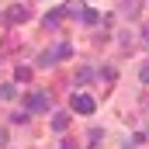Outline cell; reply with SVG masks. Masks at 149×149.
Segmentation results:
<instances>
[{
  "label": "cell",
  "instance_id": "obj_1",
  "mask_svg": "<svg viewBox=\"0 0 149 149\" xmlns=\"http://www.w3.org/2000/svg\"><path fill=\"white\" fill-rule=\"evenodd\" d=\"M70 52H73V45L59 42L56 49H49V52H42V56H38V66H52V63H63V59H70Z\"/></svg>",
  "mask_w": 149,
  "mask_h": 149
},
{
  "label": "cell",
  "instance_id": "obj_2",
  "mask_svg": "<svg viewBox=\"0 0 149 149\" xmlns=\"http://www.w3.org/2000/svg\"><path fill=\"white\" fill-rule=\"evenodd\" d=\"M73 111L76 114H94V111H97V101H94L90 94H76V97H73Z\"/></svg>",
  "mask_w": 149,
  "mask_h": 149
},
{
  "label": "cell",
  "instance_id": "obj_3",
  "mask_svg": "<svg viewBox=\"0 0 149 149\" xmlns=\"http://www.w3.org/2000/svg\"><path fill=\"white\" fill-rule=\"evenodd\" d=\"M49 108H52V101H49V94H45V90L28 94V111H49Z\"/></svg>",
  "mask_w": 149,
  "mask_h": 149
},
{
  "label": "cell",
  "instance_id": "obj_4",
  "mask_svg": "<svg viewBox=\"0 0 149 149\" xmlns=\"http://www.w3.org/2000/svg\"><path fill=\"white\" fill-rule=\"evenodd\" d=\"M24 17H28V7H21V3H17V7H10V10H7V17H3V21H7V24H21Z\"/></svg>",
  "mask_w": 149,
  "mask_h": 149
},
{
  "label": "cell",
  "instance_id": "obj_5",
  "mask_svg": "<svg viewBox=\"0 0 149 149\" xmlns=\"http://www.w3.org/2000/svg\"><path fill=\"white\" fill-rule=\"evenodd\" d=\"M63 14H66V10H49V14H45V28H59Z\"/></svg>",
  "mask_w": 149,
  "mask_h": 149
},
{
  "label": "cell",
  "instance_id": "obj_6",
  "mask_svg": "<svg viewBox=\"0 0 149 149\" xmlns=\"http://www.w3.org/2000/svg\"><path fill=\"white\" fill-rule=\"evenodd\" d=\"M31 80V66H17L14 70V83H28Z\"/></svg>",
  "mask_w": 149,
  "mask_h": 149
},
{
  "label": "cell",
  "instance_id": "obj_7",
  "mask_svg": "<svg viewBox=\"0 0 149 149\" xmlns=\"http://www.w3.org/2000/svg\"><path fill=\"white\" fill-rule=\"evenodd\" d=\"M90 80H94V70H90V66H83V70L76 73V87H87Z\"/></svg>",
  "mask_w": 149,
  "mask_h": 149
},
{
  "label": "cell",
  "instance_id": "obj_8",
  "mask_svg": "<svg viewBox=\"0 0 149 149\" xmlns=\"http://www.w3.org/2000/svg\"><path fill=\"white\" fill-rule=\"evenodd\" d=\"M52 128H56V132H66V128H70V114H56V118H52Z\"/></svg>",
  "mask_w": 149,
  "mask_h": 149
},
{
  "label": "cell",
  "instance_id": "obj_9",
  "mask_svg": "<svg viewBox=\"0 0 149 149\" xmlns=\"http://www.w3.org/2000/svg\"><path fill=\"white\" fill-rule=\"evenodd\" d=\"M63 10H66V14H83V3H80V0H70Z\"/></svg>",
  "mask_w": 149,
  "mask_h": 149
},
{
  "label": "cell",
  "instance_id": "obj_10",
  "mask_svg": "<svg viewBox=\"0 0 149 149\" xmlns=\"http://www.w3.org/2000/svg\"><path fill=\"white\" fill-rule=\"evenodd\" d=\"M10 97H14V83H3L0 87V101H10Z\"/></svg>",
  "mask_w": 149,
  "mask_h": 149
},
{
  "label": "cell",
  "instance_id": "obj_11",
  "mask_svg": "<svg viewBox=\"0 0 149 149\" xmlns=\"http://www.w3.org/2000/svg\"><path fill=\"white\" fill-rule=\"evenodd\" d=\"M83 21H87V24H97L101 17H97V10H83Z\"/></svg>",
  "mask_w": 149,
  "mask_h": 149
},
{
  "label": "cell",
  "instance_id": "obj_12",
  "mask_svg": "<svg viewBox=\"0 0 149 149\" xmlns=\"http://www.w3.org/2000/svg\"><path fill=\"white\" fill-rule=\"evenodd\" d=\"M125 10H128V14H135V10H139V0H125Z\"/></svg>",
  "mask_w": 149,
  "mask_h": 149
},
{
  "label": "cell",
  "instance_id": "obj_13",
  "mask_svg": "<svg viewBox=\"0 0 149 149\" xmlns=\"http://www.w3.org/2000/svg\"><path fill=\"white\" fill-rule=\"evenodd\" d=\"M139 80H142V83H149V63L142 66V70H139Z\"/></svg>",
  "mask_w": 149,
  "mask_h": 149
},
{
  "label": "cell",
  "instance_id": "obj_14",
  "mask_svg": "<svg viewBox=\"0 0 149 149\" xmlns=\"http://www.w3.org/2000/svg\"><path fill=\"white\" fill-rule=\"evenodd\" d=\"M142 45H149V24L142 28Z\"/></svg>",
  "mask_w": 149,
  "mask_h": 149
},
{
  "label": "cell",
  "instance_id": "obj_15",
  "mask_svg": "<svg viewBox=\"0 0 149 149\" xmlns=\"http://www.w3.org/2000/svg\"><path fill=\"white\" fill-rule=\"evenodd\" d=\"M3 142H7V132H3V128H0V146H3Z\"/></svg>",
  "mask_w": 149,
  "mask_h": 149
},
{
  "label": "cell",
  "instance_id": "obj_16",
  "mask_svg": "<svg viewBox=\"0 0 149 149\" xmlns=\"http://www.w3.org/2000/svg\"><path fill=\"white\" fill-rule=\"evenodd\" d=\"M59 149H73V146H70V142H63V146H59Z\"/></svg>",
  "mask_w": 149,
  "mask_h": 149
}]
</instances>
